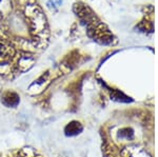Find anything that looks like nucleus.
I'll use <instances>...</instances> for the list:
<instances>
[{
	"instance_id": "1",
	"label": "nucleus",
	"mask_w": 158,
	"mask_h": 157,
	"mask_svg": "<svg viewBox=\"0 0 158 157\" xmlns=\"http://www.w3.org/2000/svg\"><path fill=\"white\" fill-rule=\"evenodd\" d=\"M25 16L29 21L33 37L38 41L47 40L49 36V27H48L47 18L41 10L37 6L30 4L25 10Z\"/></svg>"
},
{
	"instance_id": "2",
	"label": "nucleus",
	"mask_w": 158,
	"mask_h": 157,
	"mask_svg": "<svg viewBox=\"0 0 158 157\" xmlns=\"http://www.w3.org/2000/svg\"><path fill=\"white\" fill-rule=\"evenodd\" d=\"M15 54L14 48L6 40L0 38V63L11 60Z\"/></svg>"
},
{
	"instance_id": "3",
	"label": "nucleus",
	"mask_w": 158,
	"mask_h": 157,
	"mask_svg": "<svg viewBox=\"0 0 158 157\" xmlns=\"http://www.w3.org/2000/svg\"><path fill=\"white\" fill-rule=\"evenodd\" d=\"M2 103H3L6 107H9V108H14L16 107L17 105L19 103V96L16 94V93H6L2 97Z\"/></svg>"
},
{
	"instance_id": "4",
	"label": "nucleus",
	"mask_w": 158,
	"mask_h": 157,
	"mask_svg": "<svg viewBox=\"0 0 158 157\" xmlns=\"http://www.w3.org/2000/svg\"><path fill=\"white\" fill-rule=\"evenodd\" d=\"M12 1L11 0H0V21L6 18L12 12Z\"/></svg>"
},
{
	"instance_id": "5",
	"label": "nucleus",
	"mask_w": 158,
	"mask_h": 157,
	"mask_svg": "<svg viewBox=\"0 0 158 157\" xmlns=\"http://www.w3.org/2000/svg\"><path fill=\"white\" fill-rule=\"evenodd\" d=\"M82 131V126L79 122L77 121H72L71 123L65 126V134L68 136H74V135H77Z\"/></svg>"
},
{
	"instance_id": "6",
	"label": "nucleus",
	"mask_w": 158,
	"mask_h": 157,
	"mask_svg": "<svg viewBox=\"0 0 158 157\" xmlns=\"http://www.w3.org/2000/svg\"><path fill=\"white\" fill-rule=\"evenodd\" d=\"M128 157H151L147 152H144L143 150H137L134 149L133 152H130L128 154Z\"/></svg>"
}]
</instances>
